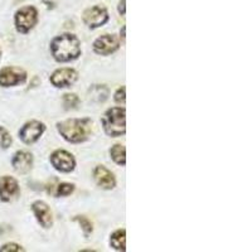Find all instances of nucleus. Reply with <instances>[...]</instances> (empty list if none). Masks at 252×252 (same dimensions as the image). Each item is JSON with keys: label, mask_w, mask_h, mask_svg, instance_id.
<instances>
[{"label": "nucleus", "mask_w": 252, "mask_h": 252, "mask_svg": "<svg viewBox=\"0 0 252 252\" xmlns=\"http://www.w3.org/2000/svg\"><path fill=\"white\" fill-rule=\"evenodd\" d=\"M76 80H77V72L72 68L57 69L51 76L52 85L58 87V89L71 86V85H73L76 82Z\"/></svg>", "instance_id": "9b49d317"}, {"label": "nucleus", "mask_w": 252, "mask_h": 252, "mask_svg": "<svg viewBox=\"0 0 252 252\" xmlns=\"http://www.w3.org/2000/svg\"><path fill=\"white\" fill-rule=\"evenodd\" d=\"M107 94H109V90H107L105 86H94L91 91L92 97L96 98L97 101L106 100Z\"/></svg>", "instance_id": "a211bd4d"}, {"label": "nucleus", "mask_w": 252, "mask_h": 252, "mask_svg": "<svg viewBox=\"0 0 252 252\" xmlns=\"http://www.w3.org/2000/svg\"><path fill=\"white\" fill-rule=\"evenodd\" d=\"M110 155H111L112 160L119 165H125L126 163V155H125V146L121 144H116L110 150Z\"/></svg>", "instance_id": "dca6fc26"}, {"label": "nucleus", "mask_w": 252, "mask_h": 252, "mask_svg": "<svg viewBox=\"0 0 252 252\" xmlns=\"http://www.w3.org/2000/svg\"><path fill=\"white\" fill-rule=\"evenodd\" d=\"M102 125L105 132L112 138H118L125 134V109L121 107H112L107 110L102 119Z\"/></svg>", "instance_id": "7ed1b4c3"}, {"label": "nucleus", "mask_w": 252, "mask_h": 252, "mask_svg": "<svg viewBox=\"0 0 252 252\" xmlns=\"http://www.w3.org/2000/svg\"><path fill=\"white\" fill-rule=\"evenodd\" d=\"M115 101L116 102H124L125 101V87H120L115 94Z\"/></svg>", "instance_id": "5701e85b"}, {"label": "nucleus", "mask_w": 252, "mask_h": 252, "mask_svg": "<svg viewBox=\"0 0 252 252\" xmlns=\"http://www.w3.org/2000/svg\"><path fill=\"white\" fill-rule=\"evenodd\" d=\"M110 244H111V246L114 247L115 250H118V251H125L126 250L125 229H118V231H115V232L111 235V237H110Z\"/></svg>", "instance_id": "2eb2a0df"}, {"label": "nucleus", "mask_w": 252, "mask_h": 252, "mask_svg": "<svg viewBox=\"0 0 252 252\" xmlns=\"http://www.w3.org/2000/svg\"><path fill=\"white\" fill-rule=\"evenodd\" d=\"M38 22V12L34 6H24L15 14V28L20 33H28Z\"/></svg>", "instance_id": "20e7f679"}, {"label": "nucleus", "mask_w": 252, "mask_h": 252, "mask_svg": "<svg viewBox=\"0 0 252 252\" xmlns=\"http://www.w3.org/2000/svg\"><path fill=\"white\" fill-rule=\"evenodd\" d=\"M6 251L19 252V251H24V249L17 244H6L4 245L3 247H0V252H6Z\"/></svg>", "instance_id": "4be33fe9"}, {"label": "nucleus", "mask_w": 252, "mask_h": 252, "mask_svg": "<svg viewBox=\"0 0 252 252\" xmlns=\"http://www.w3.org/2000/svg\"><path fill=\"white\" fill-rule=\"evenodd\" d=\"M51 163L58 172L69 173L75 169L76 160L73 155L69 154L66 150H56L51 155Z\"/></svg>", "instance_id": "6e6552de"}, {"label": "nucleus", "mask_w": 252, "mask_h": 252, "mask_svg": "<svg viewBox=\"0 0 252 252\" xmlns=\"http://www.w3.org/2000/svg\"><path fill=\"white\" fill-rule=\"evenodd\" d=\"M75 190V186L69 183H61L57 188V195L60 197H67Z\"/></svg>", "instance_id": "412c9836"}, {"label": "nucleus", "mask_w": 252, "mask_h": 252, "mask_svg": "<svg viewBox=\"0 0 252 252\" xmlns=\"http://www.w3.org/2000/svg\"><path fill=\"white\" fill-rule=\"evenodd\" d=\"M52 56L58 62H69L81 55V43L76 35L71 33L57 35L51 43Z\"/></svg>", "instance_id": "f257e3e1"}, {"label": "nucleus", "mask_w": 252, "mask_h": 252, "mask_svg": "<svg viewBox=\"0 0 252 252\" xmlns=\"http://www.w3.org/2000/svg\"><path fill=\"white\" fill-rule=\"evenodd\" d=\"M27 80V73L24 69L18 67H5L0 71V86L12 87L23 83Z\"/></svg>", "instance_id": "0eeeda50"}, {"label": "nucleus", "mask_w": 252, "mask_h": 252, "mask_svg": "<svg viewBox=\"0 0 252 252\" xmlns=\"http://www.w3.org/2000/svg\"><path fill=\"white\" fill-rule=\"evenodd\" d=\"M10 144H12V136L4 127L0 126V146L3 149H6V148L10 146Z\"/></svg>", "instance_id": "aec40b11"}, {"label": "nucleus", "mask_w": 252, "mask_h": 252, "mask_svg": "<svg viewBox=\"0 0 252 252\" xmlns=\"http://www.w3.org/2000/svg\"><path fill=\"white\" fill-rule=\"evenodd\" d=\"M125 3L126 0H121L120 4H119V13H120L121 15L125 14Z\"/></svg>", "instance_id": "b1692460"}, {"label": "nucleus", "mask_w": 252, "mask_h": 252, "mask_svg": "<svg viewBox=\"0 0 252 252\" xmlns=\"http://www.w3.org/2000/svg\"><path fill=\"white\" fill-rule=\"evenodd\" d=\"M83 22L90 28H98L109 22V13H107L106 8L101 5H94L83 13Z\"/></svg>", "instance_id": "39448f33"}, {"label": "nucleus", "mask_w": 252, "mask_h": 252, "mask_svg": "<svg viewBox=\"0 0 252 252\" xmlns=\"http://www.w3.org/2000/svg\"><path fill=\"white\" fill-rule=\"evenodd\" d=\"M58 131L69 143H82L87 140L92 131V121L90 119H71L57 124Z\"/></svg>", "instance_id": "f03ea898"}, {"label": "nucleus", "mask_w": 252, "mask_h": 252, "mask_svg": "<svg viewBox=\"0 0 252 252\" xmlns=\"http://www.w3.org/2000/svg\"><path fill=\"white\" fill-rule=\"evenodd\" d=\"M120 47L119 38L114 34H103L94 40V51L101 56H109Z\"/></svg>", "instance_id": "1a4fd4ad"}, {"label": "nucleus", "mask_w": 252, "mask_h": 252, "mask_svg": "<svg viewBox=\"0 0 252 252\" xmlns=\"http://www.w3.org/2000/svg\"><path fill=\"white\" fill-rule=\"evenodd\" d=\"M46 130V125L43 123L37 120H32L27 123L26 125L20 129L19 138L20 140L26 144H33L43 135Z\"/></svg>", "instance_id": "423d86ee"}, {"label": "nucleus", "mask_w": 252, "mask_h": 252, "mask_svg": "<svg viewBox=\"0 0 252 252\" xmlns=\"http://www.w3.org/2000/svg\"><path fill=\"white\" fill-rule=\"evenodd\" d=\"M12 163L15 172L20 173V174H26V173H28L32 169L33 157H32L31 153L26 152V150H20V152L15 153Z\"/></svg>", "instance_id": "ddd939ff"}, {"label": "nucleus", "mask_w": 252, "mask_h": 252, "mask_svg": "<svg viewBox=\"0 0 252 252\" xmlns=\"http://www.w3.org/2000/svg\"><path fill=\"white\" fill-rule=\"evenodd\" d=\"M63 103H64L66 109H76L80 103V98L75 94H67L63 97Z\"/></svg>", "instance_id": "f3484780"}, {"label": "nucleus", "mask_w": 252, "mask_h": 252, "mask_svg": "<svg viewBox=\"0 0 252 252\" xmlns=\"http://www.w3.org/2000/svg\"><path fill=\"white\" fill-rule=\"evenodd\" d=\"M73 220H77L78 223L81 224L83 232H85L86 236H89L92 232V229H94L92 228V223L90 222V220L87 217H85V216H77V217L73 218Z\"/></svg>", "instance_id": "6ab92c4d"}, {"label": "nucleus", "mask_w": 252, "mask_h": 252, "mask_svg": "<svg viewBox=\"0 0 252 252\" xmlns=\"http://www.w3.org/2000/svg\"><path fill=\"white\" fill-rule=\"evenodd\" d=\"M32 211L37 217V220L42 224L44 228H49L53 224V217H52V212L49 209L48 204L44 203L42 201H37L32 204Z\"/></svg>", "instance_id": "f8f14e48"}, {"label": "nucleus", "mask_w": 252, "mask_h": 252, "mask_svg": "<svg viewBox=\"0 0 252 252\" xmlns=\"http://www.w3.org/2000/svg\"><path fill=\"white\" fill-rule=\"evenodd\" d=\"M94 177L96 183L103 189H112L116 186V179H115L114 174L103 165L96 166V169L94 172Z\"/></svg>", "instance_id": "4468645a"}, {"label": "nucleus", "mask_w": 252, "mask_h": 252, "mask_svg": "<svg viewBox=\"0 0 252 252\" xmlns=\"http://www.w3.org/2000/svg\"><path fill=\"white\" fill-rule=\"evenodd\" d=\"M0 57H1V49H0Z\"/></svg>", "instance_id": "393cba45"}, {"label": "nucleus", "mask_w": 252, "mask_h": 252, "mask_svg": "<svg viewBox=\"0 0 252 252\" xmlns=\"http://www.w3.org/2000/svg\"><path fill=\"white\" fill-rule=\"evenodd\" d=\"M18 195H19V184L14 178L9 175L0 178V199L3 202H10Z\"/></svg>", "instance_id": "9d476101"}]
</instances>
